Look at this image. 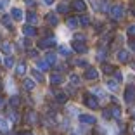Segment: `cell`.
I'll return each mask as SVG.
<instances>
[{
	"instance_id": "27",
	"label": "cell",
	"mask_w": 135,
	"mask_h": 135,
	"mask_svg": "<svg viewBox=\"0 0 135 135\" xmlns=\"http://www.w3.org/2000/svg\"><path fill=\"white\" fill-rule=\"evenodd\" d=\"M109 111H111V116H114L116 119H119V116H121V111H119V107H118V106L111 107V109H109Z\"/></svg>"
},
{
	"instance_id": "16",
	"label": "cell",
	"mask_w": 135,
	"mask_h": 135,
	"mask_svg": "<svg viewBox=\"0 0 135 135\" xmlns=\"http://www.w3.org/2000/svg\"><path fill=\"white\" fill-rule=\"evenodd\" d=\"M118 61H119V62H128V61H130V54H128V50H119L118 52Z\"/></svg>"
},
{
	"instance_id": "26",
	"label": "cell",
	"mask_w": 135,
	"mask_h": 135,
	"mask_svg": "<svg viewBox=\"0 0 135 135\" xmlns=\"http://www.w3.org/2000/svg\"><path fill=\"white\" fill-rule=\"evenodd\" d=\"M102 71L106 73V75H111V73H114L116 69H114V66H111V64H104V66H102Z\"/></svg>"
},
{
	"instance_id": "14",
	"label": "cell",
	"mask_w": 135,
	"mask_h": 135,
	"mask_svg": "<svg viewBox=\"0 0 135 135\" xmlns=\"http://www.w3.org/2000/svg\"><path fill=\"white\" fill-rule=\"evenodd\" d=\"M78 17H68V19H66V26H68V28H69V30H76V26H78Z\"/></svg>"
},
{
	"instance_id": "2",
	"label": "cell",
	"mask_w": 135,
	"mask_h": 135,
	"mask_svg": "<svg viewBox=\"0 0 135 135\" xmlns=\"http://www.w3.org/2000/svg\"><path fill=\"white\" fill-rule=\"evenodd\" d=\"M123 14H125L123 5H113V7H111V11H109V16H111L114 21L121 19V17H123Z\"/></svg>"
},
{
	"instance_id": "35",
	"label": "cell",
	"mask_w": 135,
	"mask_h": 135,
	"mask_svg": "<svg viewBox=\"0 0 135 135\" xmlns=\"http://www.w3.org/2000/svg\"><path fill=\"white\" fill-rule=\"evenodd\" d=\"M127 33H128V36H132V38H135V24H130V26H128Z\"/></svg>"
},
{
	"instance_id": "41",
	"label": "cell",
	"mask_w": 135,
	"mask_h": 135,
	"mask_svg": "<svg viewBox=\"0 0 135 135\" xmlns=\"http://www.w3.org/2000/svg\"><path fill=\"white\" fill-rule=\"evenodd\" d=\"M75 64H76V66H87V61H83V59H78V61H75Z\"/></svg>"
},
{
	"instance_id": "48",
	"label": "cell",
	"mask_w": 135,
	"mask_h": 135,
	"mask_svg": "<svg viewBox=\"0 0 135 135\" xmlns=\"http://www.w3.org/2000/svg\"><path fill=\"white\" fill-rule=\"evenodd\" d=\"M21 135H33L31 132H26V133H21Z\"/></svg>"
},
{
	"instance_id": "28",
	"label": "cell",
	"mask_w": 135,
	"mask_h": 135,
	"mask_svg": "<svg viewBox=\"0 0 135 135\" xmlns=\"http://www.w3.org/2000/svg\"><path fill=\"white\" fill-rule=\"evenodd\" d=\"M2 24L7 26V28H11V26H12V16H4V17H2Z\"/></svg>"
},
{
	"instance_id": "19",
	"label": "cell",
	"mask_w": 135,
	"mask_h": 135,
	"mask_svg": "<svg viewBox=\"0 0 135 135\" xmlns=\"http://www.w3.org/2000/svg\"><path fill=\"white\" fill-rule=\"evenodd\" d=\"M62 80H64L62 76H61L59 73H56V75L50 76V83H52V85H61V83H62Z\"/></svg>"
},
{
	"instance_id": "34",
	"label": "cell",
	"mask_w": 135,
	"mask_h": 135,
	"mask_svg": "<svg viewBox=\"0 0 135 135\" xmlns=\"http://www.w3.org/2000/svg\"><path fill=\"white\" fill-rule=\"evenodd\" d=\"M19 102H21V100H19V97H17V95L11 97V106L12 107H17V106H19Z\"/></svg>"
},
{
	"instance_id": "25",
	"label": "cell",
	"mask_w": 135,
	"mask_h": 135,
	"mask_svg": "<svg viewBox=\"0 0 135 135\" xmlns=\"http://www.w3.org/2000/svg\"><path fill=\"white\" fill-rule=\"evenodd\" d=\"M69 81H71L75 87H78V85L81 83V80H80V76H78V75H69Z\"/></svg>"
},
{
	"instance_id": "46",
	"label": "cell",
	"mask_w": 135,
	"mask_h": 135,
	"mask_svg": "<svg viewBox=\"0 0 135 135\" xmlns=\"http://www.w3.org/2000/svg\"><path fill=\"white\" fill-rule=\"evenodd\" d=\"M4 102H5V100H4V97H0V107H4Z\"/></svg>"
},
{
	"instance_id": "50",
	"label": "cell",
	"mask_w": 135,
	"mask_h": 135,
	"mask_svg": "<svg viewBox=\"0 0 135 135\" xmlns=\"http://www.w3.org/2000/svg\"><path fill=\"white\" fill-rule=\"evenodd\" d=\"M133 119H135V113H133Z\"/></svg>"
},
{
	"instance_id": "21",
	"label": "cell",
	"mask_w": 135,
	"mask_h": 135,
	"mask_svg": "<svg viewBox=\"0 0 135 135\" xmlns=\"http://www.w3.org/2000/svg\"><path fill=\"white\" fill-rule=\"evenodd\" d=\"M45 61H47L49 64H56L57 62V56L54 54V52H49L47 56H45Z\"/></svg>"
},
{
	"instance_id": "38",
	"label": "cell",
	"mask_w": 135,
	"mask_h": 135,
	"mask_svg": "<svg viewBox=\"0 0 135 135\" xmlns=\"http://www.w3.org/2000/svg\"><path fill=\"white\" fill-rule=\"evenodd\" d=\"M114 80H116V81H121V80H123V73L116 69V71H114Z\"/></svg>"
},
{
	"instance_id": "31",
	"label": "cell",
	"mask_w": 135,
	"mask_h": 135,
	"mask_svg": "<svg viewBox=\"0 0 135 135\" xmlns=\"http://www.w3.org/2000/svg\"><path fill=\"white\" fill-rule=\"evenodd\" d=\"M14 62H16V61H14V57H11V56H7V57L4 59L5 68H12V66H14Z\"/></svg>"
},
{
	"instance_id": "1",
	"label": "cell",
	"mask_w": 135,
	"mask_h": 135,
	"mask_svg": "<svg viewBox=\"0 0 135 135\" xmlns=\"http://www.w3.org/2000/svg\"><path fill=\"white\" fill-rule=\"evenodd\" d=\"M57 44V40H56V36H45V38H42L38 42V49H50V47H54V45Z\"/></svg>"
},
{
	"instance_id": "40",
	"label": "cell",
	"mask_w": 135,
	"mask_h": 135,
	"mask_svg": "<svg viewBox=\"0 0 135 135\" xmlns=\"http://www.w3.org/2000/svg\"><path fill=\"white\" fill-rule=\"evenodd\" d=\"M7 5H9V0H0V11H4Z\"/></svg>"
},
{
	"instance_id": "8",
	"label": "cell",
	"mask_w": 135,
	"mask_h": 135,
	"mask_svg": "<svg viewBox=\"0 0 135 135\" xmlns=\"http://www.w3.org/2000/svg\"><path fill=\"white\" fill-rule=\"evenodd\" d=\"M80 123H85V125H95V118L92 114H80L78 116Z\"/></svg>"
},
{
	"instance_id": "23",
	"label": "cell",
	"mask_w": 135,
	"mask_h": 135,
	"mask_svg": "<svg viewBox=\"0 0 135 135\" xmlns=\"http://www.w3.org/2000/svg\"><path fill=\"white\" fill-rule=\"evenodd\" d=\"M23 87L26 88V90H33V88H35V81H33V80H30V78H26L23 81Z\"/></svg>"
},
{
	"instance_id": "7",
	"label": "cell",
	"mask_w": 135,
	"mask_h": 135,
	"mask_svg": "<svg viewBox=\"0 0 135 135\" xmlns=\"http://www.w3.org/2000/svg\"><path fill=\"white\" fill-rule=\"evenodd\" d=\"M23 35H24V36H28V38H31V36H36L35 26H31V24H24V26H23Z\"/></svg>"
},
{
	"instance_id": "32",
	"label": "cell",
	"mask_w": 135,
	"mask_h": 135,
	"mask_svg": "<svg viewBox=\"0 0 135 135\" xmlns=\"http://www.w3.org/2000/svg\"><path fill=\"white\" fill-rule=\"evenodd\" d=\"M0 132H9V123L4 118H0Z\"/></svg>"
},
{
	"instance_id": "24",
	"label": "cell",
	"mask_w": 135,
	"mask_h": 135,
	"mask_svg": "<svg viewBox=\"0 0 135 135\" xmlns=\"http://www.w3.org/2000/svg\"><path fill=\"white\" fill-rule=\"evenodd\" d=\"M2 52H4V54H11L12 52V45H11V42H4V44H2Z\"/></svg>"
},
{
	"instance_id": "39",
	"label": "cell",
	"mask_w": 135,
	"mask_h": 135,
	"mask_svg": "<svg viewBox=\"0 0 135 135\" xmlns=\"http://www.w3.org/2000/svg\"><path fill=\"white\" fill-rule=\"evenodd\" d=\"M92 94H94V95H99V97H104V92H102V88H92Z\"/></svg>"
},
{
	"instance_id": "18",
	"label": "cell",
	"mask_w": 135,
	"mask_h": 135,
	"mask_svg": "<svg viewBox=\"0 0 135 135\" xmlns=\"http://www.w3.org/2000/svg\"><path fill=\"white\" fill-rule=\"evenodd\" d=\"M49 66H50V64H49L47 61H44V59H38V61H36V68H38L40 71H47Z\"/></svg>"
},
{
	"instance_id": "17",
	"label": "cell",
	"mask_w": 135,
	"mask_h": 135,
	"mask_svg": "<svg viewBox=\"0 0 135 135\" xmlns=\"http://www.w3.org/2000/svg\"><path fill=\"white\" fill-rule=\"evenodd\" d=\"M26 69H28L26 62H19V64L16 66V75H17V76H23L24 73H26Z\"/></svg>"
},
{
	"instance_id": "47",
	"label": "cell",
	"mask_w": 135,
	"mask_h": 135,
	"mask_svg": "<svg viewBox=\"0 0 135 135\" xmlns=\"http://www.w3.org/2000/svg\"><path fill=\"white\" fill-rule=\"evenodd\" d=\"M132 14H133V16H135V4L132 5Z\"/></svg>"
},
{
	"instance_id": "15",
	"label": "cell",
	"mask_w": 135,
	"mask_h": 135,
	"mask_svg": "<svg viewBox=\"0 0 135 135\" xmlns=\"http://www.w3.org/2000/svg\"><path fill=\"white\" fill-rule=\"evenodd\" d=\"M26 21H28V24H36L38 23V17H36V14L33 11H30V12H26Z\"/></svg>"
},
{
	"instance_id": "33",
	"label": "cell",
	"mask_w": 135,
	"mask_h": 135,
	"mask_svg": "<svg viewBox=\"0 0 135 135\" xmlns=\"http://www.w3.org/2000/svg\"><path fill=\"white\" fill-rule=\"evenodd\" d=\"M31 75L35 76V80H36V81H44V76H42V73H40L38 69H33V71H31Z\"/></svg>"
},
{
	"instance_id": "6",
	"label": "cell",
	"mask_w": 135,
	"mask_h": 135,
	"mask_svg": "<svg viewBox=\"0 0 135 135\" xmlns=\"http://www.w3.org/2000/svg\"><path fill=\"white\" fill-rule=\"evenodd\" d=\"M83 76H85L87 80H97V78H99V71H97L95 68H87Z\"/></svg>"
},
{
	"instance_id": "12",
	"label": "cell",
	"mask_w": 135,
	"mask_h": 135,
	"mask_svg": "<svg viewBox=\"0 0 135 135\" xmlns=\"http://www.w3.org/2000/svg\"><path fill=\"white\" fill-rule=\"evenodd\" d=\"M45 19H47V23L50 24V26H57V24H59V17H57L54 12H49Z\"/></svg>"
},
{
	"instance_id": "10",
	"label": "cell",
	"mask_w": 135,
	"mask_h": 135,
	"mask_svg": "<svg viewBox=\"0 0 135 135\" xmlns=\"http://www.w3.org/2000/svg\"><path fill=\"white\" fill-rule=\"evenodd\" d=\"M69 2H68V0H62V2H59V5H57V12H59V14H68V12H69Z\"/></svg>"
},
{
	"instance_id": "11",
	"label": "cell",
	"mask_w": 135,
	"mask_h": 135,
	"mask_svg": "<svg viewBox=\"0 0 135 135\" xmlns=\"http://www.w3.org/2000/svg\"><path fill=\"white\" fill-rule=\"evenodd\" d=\"M73 49H75L76 52H78V54H85V52H88V47L85 44H80V42H73Z\"/></svg>"
},
{
	"instance_id": "37",
	"label": "cell",
	"mask_w": 135,
	"mask_h": 135,
	"mask_svg": "<svg viewBox=\"0 0 135 135\" xmlns=\"http://www.w3.org/2000/svg\"><path fill=\"white\" fill-rule=\"evenodd\" d=\"M97 59H99V61H104V59H106V49H100V50H99Z\"/></svg>"
},
{
	"instance_id": "43",
	"label": "cell",
	"mask_w": 135,
	"mask_h": 135,
	"mask_svg": "<svg viewBox=\"0 0 135 135\" xmlns=\"http://www.w3.org/2000/svg\"><path fill=\"white\" fill-rule=\"evenodd\" d=\"M128 45H130V49H132V50L135 52V40H132V42H130V44H128Z\"/></svg>"
},
{
	"instance_id": "22",
	"label": "cell",
	"mask_w": 135,
	"mask_h": 135,
	"mask_svg": "<svg viewBox=\"0 0 135 135\" xmlns=\"http://www.w3.org/2000/svg\"><path fill=\"white\" fill-rule=\"evenodd\" d=\"M56 100L59 104H64L68 100V95H66V94H62V92H56Z\"/></svg>"
},
{
	"instance_id": "3",
	"label": "cell",
	"mask_w": 135,
	"mask_h": 135,
	"mask_svg": "<svg viewBox=\"0 0 135 135\" xmlns=\"http://www.w3.org/2000/svg\"><path fill=\"white\" fill-rule=\"evenodd\" d=\"M133 100H135V85H128L125 90V102L132 104Z\"/></svg>"
},
{
	"instance_id": "44",
	"label": "cell",
	"mask_w": 135,
	"mask_h": 135,
	"mask_svg": "<svg viewBox=\"0 0 135 135\" xmlns=\"http://www.w3.org/2000/svg\"><path fill=\"white\" fill-rule=\"evenodd\" d=\"M42 2H44L45 5H52V4H54V0H42Z\"/></svg>"
},
{
	"instance_id": "4",
	"label": "cell",
	"mask_w": 135,
	"mask_h": 135,
	"mask_svg": "<svg viewBox=\"0 0 135 135\" xmlns=\"http://www.w3.org/2000/svg\"><path fill=\"white\" fill-rule=\"evenodd\" d=\"M83 102H85V106L90 107V109H97V107H99V100H97L94 95H85Z\"/></svg>"
},
{
	"instance_id": "9",
	"label": "cell",
	"mask_w": 135,
	"mask_h": 135,
	"mask_svg": "<svg viewBox=\"0 0 135 135\" xmlns=\"http://www.w3.org/2000/svg\"><path fill=\"white\" fill-rule=\"evenodd\" d=\"M24 118H26V121H28L30 125H36L38 123V114H36L35 111H28L26 114H24Z\"/></svg>"
},
{
	"instance_id": "5",
	"label": "cell",
	"mask_w": 135,
	"mask_h": 135,
	"mask_svg": "<svg viewBox=\"0 0 135 135\" xmlns=\"http://www.w3.org/2000/svg\"><path fill=\"white\" fill-rule=\"evenodd\" d=\"M73 9L76 12H85L87 11V2L85 0H73Z\"/></svg>"
},
{
	"instance_id": "45",
	"label": "cell",
	"mask_w": 135,
	"mask_h": 135,
	"mask_svg": "<svg viewBox=\"0 0 135 135\" xmlns=\"http://www.w3.org/2000/svg\"><path fill=\"white\" fill-rule=\"evenodd\" d=\"M28 54H30V57H36V50H30Z\"/></svg>"
},
{
	"instance_id": "29",
	"label": "cell",
	"mask_w": 135,
	"mask_h": 135,
	"mask_svg": "<svg viewBox=\"0 0 135 135\" xmlns=\"http://www.w3.org/2000/svg\"><path fill=\"white\" fill-rule=\"evenodd\" d=\"M59 54L64 56V57H69V56H71V50H69L68 47H62V45H61V47H59Z\"/></svg>"
},
{
	"instance_id": "36",
	"label": "cell",
	"mask_w": 135,
	"mask_h": 135,
	"mask_svg": "<svg viewBox=\"0 0 135 135\" xmlns=\"http://www.w3.org/2000/svg\"><path fill=\"white\" fill-rule=\"evenodd\" d=\"M9 119H11L12 123H16V121H17V113L16 111H11V113H9Z\"/></svg>"
},
{
	"instance_id": "42",
	"label": "cell",
	"mask_w": 135,
	"mask_h": 135,
	"mask_svg": "<svg viewBox=\"0 0 135 135\" xmlns=\"http://www.w3.org/2000/svg\"><path fill=\"white\" fill-rule=\"evenodd\" d=\"M24 4L28 7H35V0H24Z\"/></svg>"
},
{
	"instance_id": "30",
	"label": "cell",
	"mask_w": 135,
	"mask_h": 135,
	"mask_svg": "<svg viewBox=\"0 0 135 135\" xmlns=\"http://www.w3.org/2000/svg\"><path fill=\"white\" fill-rule=\"evenodd\" d=\"M78 23L81 24V26H88V24H90V19H88V16H80Z\"/></svg>"
},
{
	"instance_id": "49",
	"label": "cell",
	"mask_w": 135,
	"mask_h": 135,
	"mask_svg": "<svg viewBox=\"0 0 135 135\" xmlns=\"http://www.w3.org/2000/svg\"><path fill=\"white\" fill-rule=\"evenodd\" d=\"M132 132H133V133H135V125H133V127H132Z\"/></svg>"
},
{
	"instance_id": "20",
	"label": "cell",
	"mask_w": 135,
	"mask_h": 135,
	"mask_svg": "<svg viewBox=\"0 0 135 135\" xmlns=\"http://www.w3.org/2000/svg\"><path fill=\"white\" fill-rule=\"evenodd\" d=\"M106 87L109 88L111 92H116V90H118V81H116V80H107V81H106Z\"/></svg>"
},
{
	"instance_id": "13",
	"label": "cell",
	"mask_w": 135,
	"mask_h": 135,
	"mask_svg": "<svg viewBox=\"0 0 135 135\" xmlns=\"http://www.w3.org/2000/svg\"><path fill=\"white\" fill-rule=\"evenodd\" d=\"M11 16H12V19H14V21H21V19H23V16H24V14H23V11H21V9L14 7V9L11 11Z\"/></svg>"
}]
</instances>
